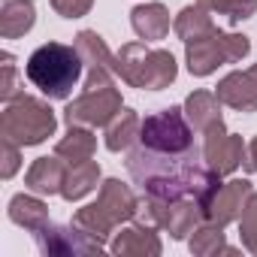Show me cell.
<instances>
[{
    "instance_id": "6da1fadb",
    "label": "cell",
    "mask_w": 257,
    "mask_h": 257,
    "mask_svg": "<svg viewBox=\"0 0 257 257\" xmlns=\"http://www.w3.org/2000/svg\"><path fill=\"white\" fill-rule=\"evenodd\" d=\"M127 173L131 179L158 200H179L191 197L200 206L209 203V197L221 188V176L206 164L203 149L191 146L185 152H155L146 146H137L127 152Z\"/></svg>"
},
{
    "instance_id": "7a4b0ae2",
    "label": "cell",
    "mask_w": 257,
    "mask_h": 257,
    "mask_svg": "<svg viewBox=\"0 0 257 257\" xmlns=\"http://www.w3.org/2000/svg\"><path fill=\"white\" fill-rule=\"evenodd\" d=\"M82 58L76 52V46H64V43H43L40 49L31 52L25 73L28 82L34 88H40L43 97L49 100H67L73 94V88L82 79Z\"/></svg>"
},
{
    "instance_id": "3957f363",
    "label": "cell",
    "mask_w": 257,
    "mask_h": 257,
    "mask_svg": "<svg viewBox=\"0 0 257 257\" xmlns=\"http://www.w3.org/2000/svg\"><path fill=\"white\" fill-rule=\"evenodd\" d=\"M115 76L131 85V88H146V91H164L176 82L179 64L173 52L167 49H149L143 43H124L115 52Z\"/></svg>"
},
{
    "instance_id": "277c9868",
    "label": "cell",
    "mask_w": 257,
    "mask_h": 257,
    "mask_svg": "<svg viewBox=\"0 0 257 257\" xmlns=\"http://www.w3.org/2000/svg\"><path fill=\"white\" fill-rule=\"evenodd\" d=\"M55 131H58V115L40 97L19 91L13 100H7L4 112H0V137L22 149L46 143L49 137H55Z\"/></svg>"
},
{
    "instance_id": "5b68a950",
    "label": "cell",
    "mask_w": 257,
    "mask_h": 257,
    "mask_svg": "<svg viewBox=\"0 0 257 257\" xmlns=\"http://www.w3.org/2000/svg\"><path fill=\"white\" fill-rule=\"evenodd\" d=\"M248 52H251V40L245 34H227L215 28L209 37L185 43V64L191 76L203 79V76H212L224 64H239L242 58H248Z\"/></svg>"
},
{
    "instance_id": "8992f818",
    "label": "cell",
    "mask_w": 257,
    "mask_h": 257,
    "mask_svg": "<svg viewBox=\"0 0 257 257\" xmlns=\"http://www.w3.org/2000/svg\"><path fill=\"white\" fill-rule=\"evenodd\" d=\"M140 146L155 152H185L194 146V127L185 115V106H167L149 115L140 127Z\"/></svg>"
},
{
    "instance_id": "52a82bcc",
    "label": "cell",
    "mask_w": 257,
    "mask_h": 257,
    "mask_svg": "<svg viewBox=\"0 0 257 257\" xmlns=\"http://www.w3.org/2000/svg\"><path fill=\"white\" fill-rule=\"evenodd\" d=\"M124 109L121 91L115 85H100V88H85L76 100L67 103L64 121L67 127H106L118 112Z\"/></svg>"
},
{
    "instance_id": "ba28073f",
    "label": "cell",
    "mask_w": 257,
    "mask_h": 257,
    "mask_svg": "<svg viewBox=\"0 0 257 257\" xmlns=\"http://www.w3.org/2000/svg\"><path fill=\"white\" fill-rule=\"evenodd\" d=\"M88 76H85V88H100V85H112L115 76V55L109 52L106 40L97 31H79L73 40Z\"/></svg>"
},
{
    "instance_id": "9c48e42d",
    "label": "cell",
    "mask_w": 257,
    "mask_h": 257,
    "mask_svg": "<svg viewBox=\"0 0 257 257\" xmlns=\"http://www.w3.org/2000/svg\"><path fill=\"white\" fill-rule=\"evenodd\" d=\"M254 194V185L248 179H230V182H221V188L209 197V203L203 206V221H212L218 227H227L233 221L242 218L248 200Z\"/></svg>"
},
{
    "instance_id": "30bf717a",
    "label": "cell",
    "mask_w": 257,
    "mask_h": 257,
    "mask_svg": "<svg viewBox=\"0 0 257 257\" xmlns=\"http://www.w3.org/2000/svg\"><path fill=\"white\" fill-rule=\"evenodd\" d=\"M203 137H206L203 140V158H206V164L218 176H233L242 167V161H245V143H242V137L230 134L227 127H224V121L215 124L212 131H206Z\"/></svg>"
},
{
    "instance_id": "8fae6325",
    "label": "cell",
    "mask_w": 257,
    "mask_h": 257,
    "mask_svg": "<svg viewBox=\"0 0 257 257\" xmlns=\"http://www.w3.org/2000/svg\"><path fill=\"white\" fill-rule=\"evenodd\" d=\"M37 239V248L46 254V257H70V254H100L106 245L88 239L79 227H61V224H46L43 230L34 233Z\"/></svg>"
},
{
    "instance_id": "7c38bea8",
    "label": "cell",
    "mask_w": 257,
    "mask_h": 257,
    "mask_svg": "<svg viewBox=\"0 0 257 257\" xmlns=\"http://www.w3.org/2000/svg\"><path fill=\"white\" fill-rule=\"evenodd\" d=\"M158 200V197H155ZM203 224V206L191 197H179V200H158V227L164 233H170V239L182 242L188 239L197 227Z\"/></svg>"
},
{
    "instance_id": "4fadbf2b",
    "label": "cell",
    "mask_w": 257,
    "mask_h": 257,
    "mask_svg": "<svg viewBox=\"0 0 257 257\" xmlns=\"http://www.w3.org/2000/svg\"><path fill=\"white\" fill-rule=\"evenodd\" d=\"M215 94L224 106L236 112H257V64H251L248 70L227 73L215 85Z\"/></svg>"
},
{
    "instance_id": "5bb4252c",
    "label": "cell",
    "mask_w": 257,
    "mask_h": 257,
    "mask_svg": "<svg viewBox=\"0 0 257 257\" xmlns=\"http://www.w3.org/2000/svg\"><path fill=\"white\" fill-rule=\"evenodd\" d=\"M97 209L106 215V221L112 227H121V224H131L137 209H140V200L137 194L127 188L121 179H106L100 185V194H97Z\"/></svg>"
},
{
    "instance_id": "9a60e30c",
    "label": "cell",
    "mask_w": 257,
    "mask_h": 257,
    "mask_svg": "<svg viewBox=\"0 0 257 257\" xmlns=\"http://www.w3.org/2000/svg\"><path fill=\"white\" fill-rule=\"evenodd\" d=\"M109 251L118 254V257H161L164 242H161V236H158L155 227L131 221V227H124L121 233L112 236Z\"/></svg>"
},
{
    "instance_id": "2e32d148",
    "label": "cell",
    "mask_w": 257,
    "mask_h": 257,
    "mask_svg": "<svg viewBox=\"0 0 257 257\" xmlns=\"http://www.w3.org/2000/svg\"><path fill=\"white\" fill-rule=\"evenodd\" d=\"M64 179H67V167L58 155L55 158H37L31 164V170L25 173V188L40 194V197H52V194H61Z\"/></svg>"
},
{
    "instance_id": "e0dca14e",
    "label": "cell",
    "mask_w": 257,
    "mask_h": 257,
    "mask_svg": "<svg viewBox=\"0 0 257 257\" xmlns=\"http://www.w3.org/2000/svg\"><path fill=\"white\" fill-rule=\"evenodd\" d=\"M221 106H224V103L218 100L215 91L200 88V91L188 94V100H185V115H188V121H191V127H194V134H206V131H212L215 124L224 121V118H221Z\"/></svg>"
},
{
    "instance_id": "ac0fdd59",
    "label": "cell",
    "mask_w": 257,
    "mask_h": 257,
    "mask_svg": "<svg viewBox=\"0 0 257 257\" xmlns=\"http://www.w3.org/2000/svg\"><path fill=\"white\" fill-rule=\"evenodd\" d=\"M134 34L146 43H158L170 34V10L164 4H140L131 10Z\"/></svg>"
},
{
    "instance_id": "d6986e66",
    "label": "cell",
    "mask_w": 257,
    "mask_h": 257,
    "mask_svg": "<svg viewBox=\"0 0 257 257\" xmlns=\"http://www.w3.org/2000/svg\"><path fill=\"white\" fill-rule=\"evenodd\" d=\"M37 22L34 0H4L0 7V37L4 40H19L25 37Z\"/></svg>"
},
{
    "instance_id": "ffe728a7",
    "label": "cell",
    "mask_w": 257,
    "mask_h": 257,
    "mask_svg": "<svg viewBox=\"0 0 257 257\" xmlns=\"http://www.w3.org/2000/svg\"><path fill=\"white\" fill-rule=\"evenodd\" d=\"M140 127H143V118L134 112V109H121L109 124H106V149L109 152H127L137 140H140Z\"/></svg>"
},
{
    "instance_id": "44dd1931",
    "label": "cell",
    "mask_w": 257,
    "mask_h": 257,
    "mask_svg": "<svg viewBox=\"0 0 257 257\" xmlns=\"http://www.w3.org/2000/svg\"><path fill=\"white\" fill-rule=\"evenodd\" d=\"M7 212H10V221L13 224L25 227L31 233H37V230H43L49 224V206L40 197H34V194H16L10 200V209Z\"/></svg>"
},
{
    "instance_id": "7402d4cb",
    "label": "cell",
    "mask_w": 257,
    "mask_h": 257,
    "mask_svg": "<svg viewBox=\"0 0 257 257\" xmlns=\"http://www.w3.org/2000/svg\"><path fill=\"white\" fill-rule=\"evenodd\" d=\"M97 152V137L91 134V127H70V131L58 140L55 155L67 164H82L91 161Z\"/></svg>"
},
{
    "instance_id": "603a6c76",
    "label": "cell",
    "mask_w": 257,
    "mask_h": 257,
    "mask_svg": "<svg viewBox=\"0 0 257 257\" xmlns=\"http://www.w3.org/2000/svg\"><path fill=\"white\" fill-rule=\"evenodd\" d=\"M100 182V164L97 161H82V164H70L67 170V179H64V188H61V197L67 203H79L82 197H88Z\"/></svg>"
},
{
    "instance_id": "cb8c5ba5",
    "label": "cell",
    "mask_w": 257,
    "mask_h": 257,
    "mask_svg": "<svg viewBox=\"0 0 257 257\" xmlns=\"http://www.w3.org/2000/svg\"><path fill=\"white\" fill-rule=\"evenodd\" d=\"M173 31H176V37H179L182 43H191V40L209 37V34L215 31V22H212V16H209L206 7L194 4V7L179 10V16H176V22H173Z\"/></svg>"
},
{
    "instance_id": "d4e9b609",
    "label": "cell",
    "mask_w": 257,
    "mask_h": 257,
    "mask_svg": "<svg viewBox=\"0 0 257 257\" xmlns=\"http://www.w3.org/2000/svg\"><path fill=\"white\" fill-rule=\"evenodd\" d=\"M188 248H191V254H197V257L236 254V248H230V245H227V239H224V227H218V224H212V221H203V224L191 233Z\"/></svg>"
},
{
    "instance_id": "484cf974",
    "label": "cell",
    "mask_w": 257,
    "mask_h": 257,
    "mask_svg": "<svg viewBox=\"0 0 257 257\" xmlns=\"http://www.w3.org/2000/svg\"><path fill=\"white\" fill-rule=\"evenodd\" d=\"M73 227H79L88 239H94V242H100V245H106V239L112 236V224L106 221V215L97 209V203H88V206H82V209H76V215H73Z\"/></svg>"
},
{
    "instance_id": "4316f807",
    "label": "cell",
    "mask_w": 257,
    "mask_h": 257,
    "mask_svg": "<svg viewBox=\"0 0 257 257\" xmlns=\"http://www.w3.org/2000/svg\"><path fill=\"white\" fill-rule=\"evenodd\" d=\"M197 4L206 7L209 13L227 16L230 25H239V22H245L257 13V0H197Z\"/></svg>"
},
{
    "instance_id": "83f0119b",
    "label": "cell",
    "mask_w": 257,
    "mask_h": 257,
    "mask_svg": "<svg viewBox=\"0 0 257 257\" xmlns=\"http://www.w3.org/2000/svg\"><path fill=\"white\" fill-rule=\"evenodd\" d=\"M239 242H242L245 251L257 254V191L251 194V200H248V206L239 218Z\"/></svg>"
},
{
    "instance_id": "f1b7e54d",
    "label": "cell",
    "mask_w": 257,
    "mask_h": 257,
    "mask_svg": "<svg viewBox=\"0 0 257 257\" xmlns=\"http://www.w3.org/2000/svg\"><path fill=\"white\" fill-rule=\"evenodd\" d=\"M0 61H4V82H0V100H13L16 94H19V88H16V82H19V73H16V58L10 55V52H4L0 55Z\"/></svg>"
},
{
    "instance_id": "f546056e",
    "label": "cell",
    "mask_w": 257,
    "mask_h": 257,
    "mask_svg": "<svg viewBox=\"0 0 257 257\" xmlns=\"http://www.w3.org/2000/svg\"><path fill=\"white\" fill-rule=\"evenodd\" d=\"M19 149H22V146L4 140V149H0V158H4V167H0V179H4V182H10V179L19 173V167H22V152H19Z\"/></svg>"
},
{
    "instance_id": "4dcf8cb0",
    "label": "cell",
    "mask_w": 257,
    "mask_h": 257,
    "mask_svg": "<svg viewBox=\"0 0 257 257\" xmlns=\"http://www.w3.org/2000/svg\"><path fill=\"white\" fill-rule=\"evenodd\" d=\"M49 4L61 19H82V16L91 13L94 0H49Z\"/></svg>"
},
{
    "instance_id": "1f68e13d",
    "label": "cell",
    "mask_w": 257,
    "mask_h": 257,
    "mask_svg": "<svg viewBox=\"0 0 257 257\" xmlns=\"http://www.w3.org/2000/svg\"><path fill=\"white\" fill-rule=\"evenodd\" d=\"M245 173H257V137L251 143H245V161H242Z\"/></svg>"
}]
</instances>
